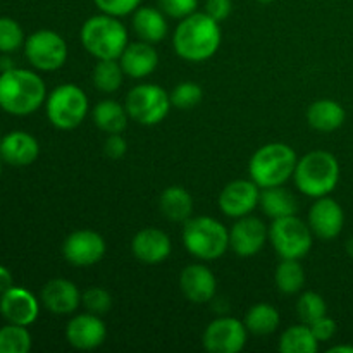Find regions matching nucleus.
<instances>
[{
  "instance_id": "f257e3e1",
  "label": "nucleus",
  "mask_w": 353,
  "mask_h": 353,
  "mask_svg": "<svg viewBox=\"0 0 353 353\" xmlns=\"http://www.w3.org/2000/svg\"><path fill=\"white\" fill-rule=\"evenodd\" d=\"M221 45V28L205 12H193L181 19L172 34L176 54L190 62H202L212 57Z\"/></svg>"
},
{
  "instance_id": "f03ea898",
  "label": "nucleus",
  "mask_w": 353,
  "mask_h": 353,
  "mask_svg": "<svg viewBox=\"0 0 353 353\" xmlns=\"http://www.w3.org/2000/svg\"><path fill=\"white\" fill-rule=\"evenodd\" d=\"M47 97L45 83L37 72L10 69L0 72V109L12 116H28L40 109Z\"/></svg>"
},
{
  "instance_id": "7ed1b4c3",
  "label": "nucleus",
  "mask_w": 353,
  "mask_h": 353,
  "mask_svg": "<svg viewBox=\"0 0 353 353\" xmlns=\"http://www.w3.org/2000/svg\"><path fill=\"white\" fill-rule=\"evenodd\" d=\"M295 185L303 195L321 199L336 188L340 181V164L336 157L326 150H314L296 162L293 172Z\"/></svg>"
},
{
  "instance_id": "20e7f679",
  "label": "nucleus",
  "mask_w": 353,
  "mask_h": 353,
  "mask_svg": "<svg viewBox=\"0 0 353 353\" xmlns=\"http://www.w3.org/2000/svg\"><path fill=\"white\" fill-rule=\"evenodd\" d=\"M296 162L299 157L290 145L268 143L252 155L248 172L259 188L281 186L293 178Z\"/></svg>"
},
{
  "instance_id": "39448f33",
  "label": "nucleus",
  "mask_w": 353,
  "mask_h": 353,
  "mask_svg": "<svg viewBox=\"0 0 353 353\" xmlns=\"http://www.w3.org/2000/svg\"><path fill=\"white\" fill-rule=\"evenodd\" d=\"M79 37L85 50L99 61L119 59L128 47L126 26L116 16L103 12L86 19Z\"/></svg>"
},
{
  "instance_id": "423d86ee",
  "label": "nucleus",
  "mask_w": 353,
  "mask_h": 353,
  "mask_svg": "<svg viewBox=\"0 0 353 353\" xmlns=\"http://www.w3.org/2000/svg\"><path fill=\"white\" fill-rule=\"evenodd\" d=\"M183 243L193 257L216 261L230 248V231L214 217H190L183 230Z\"/></svg>"
},
{
  "instance_id": "0eeeda50",
  "label": "nucleus",
  "mask_w": 353,
  "mask_h": 353,
  "mask_svg": "<svg viewBox=\"0 0 353 353\" xmlns=\"http://www.w3.org/2000/svg\"><path fill=\"white\" fill-rule=\"evenodd\" d=\"M269 240L281 259H303L312 248L314 233L296 214L272 219Z\"/></svg>"
},
{
  "instance_id": "6e6552de",
  "label": "nucleus",
  "mask_w": 353,
  "mask_h": 353,
  "mask_svg": "<svg viewBox=\"0 0 353 353\" xmlns=\"http://www.w3.org/2000/svg\"><path fill=\"white\" fill-rule=\"evenodd\" d=\"M88 114V97L79 86L61 85L47 97V117L59 130H74Z\"/></svg>"
},
{
  "instance_id": "1a4fd4ad",
  "label": "nucleus",
  "mask_w": 353,
  "mask_h": 353,
  "mask_svg": "<svg viewBox=\"0 0 353 353\" xmlns=\"http://www.w3.org/2000/svg\"><path fill=\"white\" fill-rule=\"evenodd\" d=\"M128 116L143 126H154L162 123L171 109V99L168 92L154 83H143L131 88L126 103Z\"/></svg>"
},
{
  "instance_id": "9d476101",
  "label": "nucleus",
  "mask_w": 353,
  "mask_h": 353,
  "mask_svg": "<svg viewBox=\"0 0 353 353\" xmlns=\"http://www.w3.org/2000/svg\"><path fill=\"white\" fill-rule=\"evenodd\" d=\"M24 52L30 64L40 71H57L68 61V43L52 30H40L30 34L24 43Z\"/></svg>"
},
{
  "instance_id": "9b49d317",
  "label": "nucleus",
  "mask_w": 353,
  "mask_h": 353,
  "mask_svg": "<svg viewBox=\"0 0 353 353\" xmlns=\"http://www.w3.org/2000/svg\"><path fill=\"white\" fill-rule=\"evenodd\" d=\"M247 326L233 317H219L207 326L203 347L210 353H238L247 345Z\"/></svg>"
},
{
  "instance_id": "f8f14e48",
  "label": "nucleus",
  "mask_w": 353,
  "mask_h": 353,
  "mask_svg": "<svg viewBox=\"0 0 353 353\" xmlns=\"http://www.w3.org/2000/svg\"><path fill=\"white\" fill-rule=\"evenodd\" d=\"M107 250L105 240L97 231L78 230L65 238L62 255L76 268H88L103 259Z\"/></svg>"
},
{
  "instance_id": "ddd939ff",
  "label": "nucleus",
  "mask_w": 353,
  "mask_h": 353,
  "mask_svg": "<svg viewBox=\"0 0 353 353\" xmlns=\"http://www.w3.org/2000/svg\"><path fill=\"white\" fill-rule=\"evenodd\" d=\"M269 228L254 216L238 217L230 231V247L238 257H254L264 248Z\"/></svg>"
},
{
  "instance_id": "4468645a",
  "label": "nucleus",
  "mask_w": 353,
  "mask_h": 353,
  "mask_svg": "<svg viewBox=\"0 0 353 353\" xmlns=\"http://www.w3.org/2000/svg\"><path fill=\"white\" fill-rule=\"evenodd\" d=\"M261 200V188L248 179H234L228 183L219 195V207L228 217L248 216Z\"/></svg>"
},
{
  "instance_id": "2eb2a0df",
  "label": "nucleus",
  "mask_w": 353,
  "mask_h": 353,
  "mask_svg": "<svg viewBox=\"0 0 353 353\" xmlns=\"http://www.w3.org/2000/svg\"><path fill=\"white\" fill-rule=\"evenodd\" d=\"M65 338L76 350H95L107 338L105 323L97 314H78L69 321Z\"/></svg>"
},
{
  "instance_id": "dca6fc26",
  "label": "nucleus",
  "mask_w": 353,
  "mask_h": 353,
  "mask_svg": "<svg viewBox=\"0 0 353 353\" xmlns=\"http://www.w3.org/2000/svg\"><path fill=\"white\" fill-rule=\"evenodd\" d=\"M345 224V212L336 200L321 196L309 210V228L316 236L333 240L341 233Z\"/></svg>"
},
{
  "instance_id": "f3484780",
  "label": "nucleus",
  "mask_w": 353,
  "mask_h": 353,
  "mask_svg": "<svg viewBox=\"0 0 353 353\" xmlns=\"http://www.w3.org/2000/svg\"><path fill=\"white\" fill-rule=\"evenodd\" d=\"M0 314L10 324L30 326L38 319L40 305L31 292L12 286L0 296Z\"/></svg>"
},
{
  "instance_id": "a211bd4d",
  "label": "nucleus",
  "mask_w": 353,
  "mask_h": 353,
  "mask_svg": "<svg viewBox=\"0 0 353 353\" xmlns=\"http://www.w3.org/2000/svg\"><path fill=\"white\" fill-rule=\"evenodd\" d=\"M179 286L183 295L193 303L210 302L217 292L216 276L202 264L186 265L179 276Z\"/></svg>"
},
{
  "instance_id": "6ab92c4d",
  "label": "nucleus",
  "mask_w": 353,
  "mask_h": 353,
  "mask_svg": "<svg viewBox=\"0 0 353 353\" xmlns=\"http://www.w3.org/2000/svg\"><path fill=\"white\" fill-rule=\"evenodd\" d=\"M41 302L45 309L55 316H69L76 312L81 303V293L78 286L68 279H52L41 290Z\"/></svg>"
},
{
  "instance_id": "aec40b11",
  "label": "nucleus",
  "mask_w": 353,
  "mask_h": 353,
  "mask_svg": "<svg viewBox=\"0 0 353 353\" xmlns=\"http://www.w3.org/2000/svg\"><path fill=\"white\" fill-rule=\"evenodd\" d=\"M131 252L143 264H161L171 255V240L157 228H145L134 234Z\"/></svg>"
},
{
  "instance_id": "412c9836",
  "label": "nucleus",
  "mask_w": 353,
  "mask_h": 353,
  "mask_svg": "<svg viewBox=\"0 0 353 353\" xmlns=\"http://www.w3.org/2000/svg\"><path fill=\"white\" fill-rule=\"evenodd\" d=\"M40 155V145L33 134L26 131H12L6 134L0 141V159L10 165H23L33 164Z\"/></svg>"
},
{
  "instance_id": "4be33fe9",
  "label": "nucleus",
  "mask_w": 353,
  "mask_h": 353,
  "mask_svg": "<svg viewBox=\"0 0 353 353\" xmlns=\"http://www.w3.org/2000/svg\"><path fill=\"white\" fill-rule=\"evenodd\" d=\"M119 62L126 76L145 78L155 71L159 64V55L152 43L141 40L137 43H128V47L121 54Z\"/></svg>"
},
{
  "instance_id": "5701e85b",
  "label": "nucleus",
  "mask_w": 353,
  "mask_h": 353,
  "mask_svg": "<svg viewBox=\"0 0 353 353\" xmlns=\"http://www.w3.org/2000/svg\"><path fill=\"white\" fill-rule=\"evenodd\" d=\"M345 117H347V112L343 107L330 99L317 100L307 110V121H309L310 128L321 131V133L336 131L338 128L343 126Z\"/></svg>"
},
{
  "instance_id": "b1692460",
  "label": "nucleus",
  "mask_w": 353,
  "mask_h": 353,
  "mask_svg": "<svg viewBox=\"0 0 353 353\" xmlns=\"http://www.w3.org/2000/svg\"><path fill=\"white\" fill-rule=\"evenodd\" d=\"M133 30L140 40L157 43L168 34V21L161 9L138 7L133 12Z\"/></svg>"
},
{
  "instance_id": "393cba45",
  "label": "nucleus",
  "mask_w": 353,
  "mask_h": 353,
  "mask_svg": "<svg viewBox=\"0 0 353 353\" xmlns=\"http://www.w3.org/2000/svg\"><path fill=\"white\" fill-rule=\"evenodd\" d=\"M161 212L172 223H186L193 212V199L183 186H169L159 200Z\"/></svg>"
},
{
  "instance_id": "a878e982",
  "label": "nucleus",
  "mask_w": 353,
  "mask_h": 353,
  "mask_svg": "<svg viewBox=\"0 0 353 353\" xmlns=\"http://www.w3.org/2000/svg\"><path fill=\"white\" fill-rule=\"evenodd\" d=\"M259 203H261L265 216H269L271 219L293 216V214H296V210H299L296 199L293 196L292 192L283 188V185L271 186V188H262Z\"/></svg>"
},
{
  "instance_id": "bb28decb",
  "label": "nucleus",
  "mask_w": 353,
  "mask_h": 353,
  "mask_svg": "<svg viewBox=\"0 0 353 353\" xmlns=\"http://www.w3.org/2000/svg\"><path fill=\"white\" fill-rule=\"evenodd\" d=\"M93 123L103 133L114 134L123 133L128 126V110L116 100H102L95 105L93 110Z\"/></svg>"
},
{
  "instance_id": "cd10ccee",
  "label": "nucleus",
  "mask_w": 353,
  "mask_h": 353,
  "mask_svg": "<svg viewBox=\"0 0 353 353\" xmlns=\"http://www.w3.org/2000/svg\"><path fill=\"white\" fill-rule=\"evenodd\" d=\"M317 350H319V341L314 336L309 324L288 327L279 338L281 353H316Z\"/></svg>"
},
{
  "instance_id": "c85d7f7f",
  "label": "nucleus",
  "mask_w": 353,
  "mask_h": 353,
  "mask_svg": "<svg viewBox=\"0 0 353 353\" xmlns=\"http://www.w3.org/2000/svg\"><path fill=\"white\" fill-rule=\"evenodd\" d=\"M243 323L250 333L265 336V334H271L278 330L281 317H279L278 310L269 303H257L248 310Z\"/></svg>"
},
{
  "instance_id": "c756f323",
  "label": "nucleus",
  "mask_w": 353,
  "mask_h": 353,
  "mask_svg": "<svg viewBox=\"0 0 353 353\" xmlns=\"http://www.w3.org/2000/svg\"><path fill=\"white\" fill-rule=\"evenodd\" d=\"M92 79L95 88H99L102 93L117 92L124 81V71L121 68L119 59H103L97 62Z\"/></svg>"
},
{
  "instance_id": "7c9ffc66",
  "label": "nucleus",
  "mask_w": 353,
  "mask_h": 353,
  "mask_svg": "<svg viewBox=\"0 0 353 353\" xmlns=\"http://www.w3.org/2000/svg\"><path fill=\"white\" fill-rule=\"evenodd\" d=\"M276 286L285 295H295L303 288L305 283V272L299 259H281L278 269H276Z\"/></svg>"
},
{
  "instance_id": "2f4dec72",
  "label": "nucleus",
  "mask_w": 353,
  "mask_h": 353,
  "mask_svg": "<svg viewBox=\"0 0 353 353\" xmlns=\"http://www.w3.org/2000/svg\"><path fill=\"white\" fill-rule=\"evenodd\" d=\"M31 350V334L26 326L10 324L0 330V353H28Z\"/></svg>"
},
{
  "instance_id": "473e14b6",
  "label": "nucleus",
  "mask_w": 353,
  "mask_h": 353,
  "mask_svg": "<svg viewBox=\"0 0 353 353\" xmlns=\"http://www.w3.org/2000/svg\"><path fill=\"white\" fill-rule=\"evenodd\" d=\"M296 314L303 324H312L327 314V303L319 293L307 292L296 302Z\"/></svg>"
},
{
  "instance_id": "72a5a7b5",
  "label": "nucleus",
  "mask_w": 353,
  "mask_h": 353,
  "mask_svg": "<svg viewBox=\"0 0 353 353\" xmlns=\"http://www.w3.org/2000/svg\"><path fill=\"white\" fill-rule=\"evenodd\" d=\"M169 99H171V105L183 110H188L202 102L203 90L202 86L196 85V83L193 81L179 83L178 86H174V90L171 92Z\"/></svg>"
},
{
  "instance_id": "f704fd0d",
  "label": "nucleus",
  "mask_w": 353,
  "mask_h": 353,
  "mask_svg": "<svg viewBox=\"0 0 353 353\" xmlns=\"http://www.w3.org/2000/svg\"><path fill=\"white\" fill-rule=\"evenodd\" d=\"M24 43L23 28L12 17H0V52L10 54Z\"/></svg>"
},
{
  "instance_id": "c9c22d12",
  "label": "nucleus",
  "mask_w": 353,
  "mask_h": 353,
  "mask_svg": "<svg viewBox=\"0 0 353 353\" xmlns=\"http://www.w3.org/2000/svg\"><path fill=\"white\" fill-rule=\"evenodd\" d=\"M81 302L88 312L97 314V316H103L109 312L110 305H112V299H110L109 292L103 288H90L83 293Z\"/></svg>"
},
{
  "instance_id": "e433bc0d",
  "label": "nucleus",
  "mask_w": 353,
  "mask_h": 353,
  "mask_svg": "<svg viewBox=\"0 0 353 353\" xmlns=\"http://www.w3.org/2000/svg\"><path fill=\"white\" fill-rule=\"evenodd\" d=\"M157 3L159 9L172 19H185L199 7V0H157Z\"/></svg>"
},
{
  "instance_id": "4c0bfd02",
  "label": "nucleus",
  "mask_w": 353,
  "mask_h": 353,
  "mask_svg": "<svg viewBox=\"0 0 353 353\" xmlns=\"http://www.w3.org/2000/svg\"><path fill=\"white\" fill-rule=\"evenodd\" d=\"M95 6L109 16H128L140 7L141 0H93Z\"/></svg>"
},
{
  "instance_id": "58836bf2",
  "label": "nucleus",
  "mask_w": 353,
  "mask_h": 353,
  "mask_svg": "<svg viewBox=\"0 0 353 353\" xmlns=\"http://www.w3.org/2000/svg\"><path fill=\"white\" fill-rule=\"evenodd\" d=\"M310 330H312L314 336L317 338V341H327L331 340V338L334 336V333H336V323H334L331 317L324 316L321 317V319H317L316 323L309 324Z\"/></svg>"
},
{
  "instance_id": "ea45409f",
  "label": "nucleus",
  "mask_w": 353,
  "mask_h": 353,
  "mask_svg": "<svg viewBox=\"0 0 353 353\" xmlns=\"http://www.w3.org/2000/svg\"><path fill=\"white\" fill-rule=\"evenodd\" d=\"M103 152H105L107 157L114 159V161L124 157V154L128 152L126 140L121 137V133L109 134V137H107V140H105V143H103Z\"/></svg>"
},
{
  "instance_id": "a19ab883",
  "label": "nucleus",
  "mask_w": 353,
  "mask_h": 353,
  "mask_svg": "<svg viewBox=\"0 0 353 353\" xmlns=\"http://www.w3.org/2000/svg\"><path fill=\"white\" fill-rule=\"evenodd\" d=\"M233 10V2L231 0H207L205 2V14H209L214 21L228 19Z\"/></svg>"
},
{
  "instance_id": "79ce46f5",
  "label": "nucleus",
  "mask_w": 353,
  "mask_h": 353,
  "mask_svg": "<svg viewBox=\"0 0 353 353\" xmlns=\"http://www.w3.org/2000/svg\"><path fill=\"white\" fill-rule=\"evenodd\" d=\"M12 286H14L12 274H10L9 269L0 265V295H2L3 292H7V290L12 288Z\"/></svg>"
},
{
  "instance_id": "37998d69",
  "label": "nucleus",
  "mask_w": 353,
  "mask_h": 353,
  "mask_svg": "<svg viewBox=\"0 0 353 353\" xmlns=\"http://www.w3.org/2000/svg\"><path fill=\"white\" fill-rule=\"evenodd\" d=\"M10 69H14V61H12V59L7 57V55L0 57V71L6 72V71H10Z\"/></svg>"
},
{
  "instance_id": "c03bdc74",
  "label": "nucleus",
  "mask_w": 353,
  "mask_h": 353,
  "mask_svg": "<svg viewBox=\"0 0 353 353\" xmlns=\"http://www.w3.org/2000/svg\"><path fill=\"white\" fill-rule=\"evenodd\" d=\"M330 353H353V347H348V345H336V347L330 348Z\"/></svg>"
},
{
  "instance_id": "a18cd8bd",
  "label": "nucleus",
  "mask_w": 353,
  "mask_h": 353,
  "mask_svg": "<svg viewBox=\"0 0 353 353\" xmlns=\"http://www.w3.org/2000/svg\"><path fill=\"white\" fill-rule=\"evenodd\" d=\"M259 3H271V2H274V0H257Z\"/></svg>"
},
{
  "instance_id": "49530a36",
  "label": "nucleus",
  "mask_w": 353,
  "mask_h": 353,
  "mask_svg": "<svg viewBox=\"0 0 353 353\" xmlns=\"http://www.w3.org/2000/svg\"><path fill=\"white\" fill-rule=\"evenodd\" d=\"M0 174H2V164H0Z\"/></svg>"
},
{
  "instance_id": "de8ad7c7",
  "label": "nucleus",
  "mask_w": 353,
  "mask_h": 353,
  "mask_svg": "<svg viewBox=\"0 0 353 353\" xmlns=\"http://www.w3.org/2000/svg\"><path fill=\"white\" fill-rule=\"evenodd\" d=\"M0 141H2V134H0Z\"/></svg>"
}]
</instances>
